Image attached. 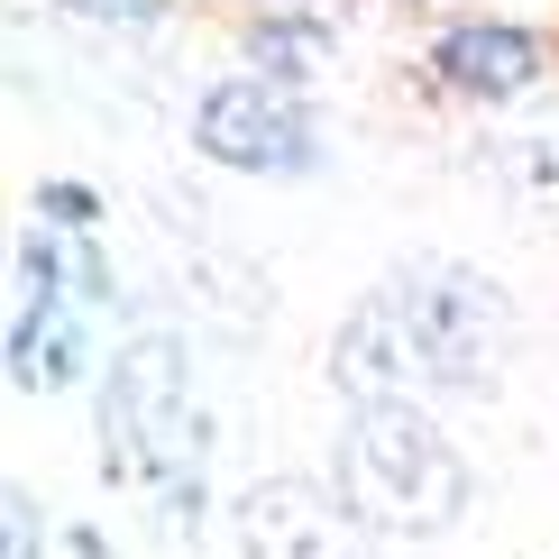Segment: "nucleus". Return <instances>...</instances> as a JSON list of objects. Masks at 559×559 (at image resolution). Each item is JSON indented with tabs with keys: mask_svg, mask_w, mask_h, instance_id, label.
<instances>
[{
	"mask_svg": "<svg viewBox=\"0 0 559 559\" xmlns=\"http://www.w3.org/2000/svg\"><path fill=\"white\" fill-rule=\"evenodd\" d=\"M321 377H331L340 404H385V394H413V348H404V302H394V275H377V285L340 312Z\"/></svg>",
	"mask_w": 559,
	"mask_h": 559,
	"instance_id": "6",
	"label": "nucleus"
},
{
	"mask_svg": "<svg viewBox=\"0 0 559 559\" xmlns=\"http://www.w3.org/2000/svg\"><path fill=\"white\" fill-rule=\"evenodd\" d=\"M64 10L102 19V28H138V19H156V10H166V0H64Z\"/></svg>",
	"mask_w": 559,
	"mask_h": 559,
	"instance_id": "12",
	"label": "nucleus"
},
{
	"mask_svg": "<svg viewBox=\"0 0 559 559\" xmlns=\"http://www.w3.org/2000/svg\"><path fill=\"white\" fill-rule=\"evenodd\" d=\"M331 496L367 542H440L468 514L477 477L459 440L423 413V394H385V404H348L331 440Z\"/></svg>",
	"mask_w": 559,
	"mask_h": 559,
	"instance_id": "1",
	"label": "nucleus"
},
{
	"mask_svg": "<svg viewBox=\"0 0 559 559\" xmlns=\"http://www.w3.org/2000/svg\"><path fill=\"white\" fill-rule=\"evenodd\" d=\"M64 542H74V559H110V542H102V532H92V523H74V532H64Z\"/></svg>",
	"mask_w": 559,
	"mask_h": 559,
	"instance_id": "13",
	"label": "nucleus"
},
{
	"mask_svg": "<svg viewBox=\"0 0 559 559\" xmlns=\"http://www.w3.org/2000/svg\"><path fill=\"white\" fill-rule=\"evenodd\" d=\"M0 559H46V504L28 496V486L0 496Z\"/></svg>",
	"mask_w": 559,
	"mask_h": 559,
	"instance_id": "11",
	"label": "nucleus"
},
{
	"mask_svg": "<svg viewBox=\"0 0 559 559\" xmlns=\"http://www.w3.org/2000/svg\"><path fill=\"white\" fill-rule=\"evenodd\" d=\"M193 147L229 175H266V183H294L321 166V120L294 83H266V74H221L202 83L193 102Z\"/></svg>",
	"mask_w": 559,
	"mask_h": 559,
	"instance_id": "4",
	"label": "nucleus"
},
{
	"mask_svg": "<svg viewBox=\"0 0 559 559\" xmlns=\"http://www.w3.org/2000/svg\"><path fill=\"white\" fill-rule=\"evenodd\" d=\"M394 302H404V348H413V394H496L504 358H514V302L496 275L423 258L394 266Z\"/></svg>",
	"mask_w": 559,
	"mask_h": 559,
	"instance_id": "3",
	"label": "nucleus"
},
{
	"mask_svg": "<svg viewBox=\"0 0 559 559\" xmlns=\"http://www.w3.org/2000/svg\"><path fill=\"white\" fill-rule=\"evenodd\" d=\"M229 532H239V559H367V532L312 477H258L229 504Z\"/></svg>",
	"mask_w": 559,
	"mask_h": 559,
	"instance_id": "5",
	"label": "nucleus"
},
{
	"mask_svg": "<svg viewBox=\"0 0 559 559\" xmlns=\"http://www.w3.org/2000/svg\"><path fill=\"white\" fill-rule=\"evenodd\" d=\"M331 19H312V10H258L239 28V56H248V74H266V83H294L302 92V74H321L331 64Z\"/></svg>",
	"mask_w": 559,
	"mask_h": 559,
	"instance_id": "9",
	"label": "nucleus"
},
{
	"mask_svg": "<svg viewBox=\"0 0 559 559\" xmlns=\"http://www.w3.org/2000/svg\"><path fill=\"white\" fill-rule=\"evenodd\" d=\"M28 202H37V229H64V239H92V229H102V193L74 183V175H46Z\"/></svg>",
	"mask_w": 559,
	"mask_h": 559,
	"instance_id": "10",
	"label": "nucleus"
},
{
	"mask_svg": "<svg viewBox=\"0 0 559 559\" xmlns=\"http://www.w3.org/2000/svg\"><path fill=\"white\" fill-rule=\"evenodd\" d=\"M431 74L459 102H514V92L542 83V37L514 28V19H450L431 37Z\"/></svg>",
	"mask_w": 559,
	"mask_h": 559,
	"instance_id": "7",
	"label": "nucleus"
},
{
	"mask_svg": "<svg viewBox=\"0 0 559 559\" xmlns=\"http://www.w3.org/2000/svg\"><path fill=\"white\" fill-rule=\"evenodd\" d=\"M92 367V312L83 302H19L10 321V385L46 394V385H74Z\"/></svg>",
	"mask_w": 559,
	"mask_h": 559,
	"instance_id": "8",
	"label": "nucleus"
},
{
	"mask_svg": "<svg viewBox=\"0 0 559 559\" xmlns=\"http://www.w3.org/2000/svg\"><path fill=\"white\" fill-rule=\"evenodd\" d=\"M92 450H102L110 486H147V496L202 468L212 431H202V413H193V358H183L175 331H138V340L110 348Z\"/></svg>",
	"mask_w": 559,
	"mask_h": 559,
	"instance_id": "2",
	"label": "nucleus"
}]
</instances>
